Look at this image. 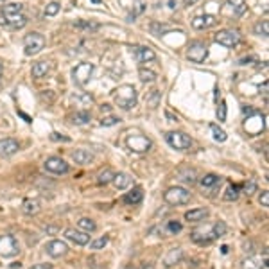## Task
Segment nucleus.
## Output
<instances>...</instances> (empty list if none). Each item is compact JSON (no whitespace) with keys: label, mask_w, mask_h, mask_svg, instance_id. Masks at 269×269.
Listing matches in <instances>:
<instances>
[{"label":"nucleus","mask_w":269,"mask_h":269,"mask_svg":"<svg viewBox=\"0 0 269 269\" xmlns=\"http://www.w3.org/2000/svg\"><path fill=\"white\" fill-rule=\"evenodd\" d=\"M101 110H102V112H110V104H102Z\"/></svg>","instance_id":"obj_52"},{"label":"nucleus","mask_w":269,"mask_h":269,"mask_svg":"<svg viewBox=\"0 0 269 269\" xmlns=\"http://www.w3.org/2000/svg\"><path fill=\"white\" fill-rule=\"evenodd\" d=\"M242 190H244V194H246V196H253V194L257 192V183H255L253 179H249V181L244 185Z\"/></svg>","instance_id":"obj_40"},{"label":"nucleus","mask_w":269,"mask_h":269,"mask_svg":"<svg viewBox=\"0 0 269 269\" xmlns=\"http://www.w3.org/2000/svg\"><path fill=\"white\" fill-rule=\"evenodd\" d=\"M108 244V237H101V239H95L93 242H90L91 249H102Z\"/></svg>","instance_id":"obj_42"},{"label":"nucleus","mask_w":269,"mask_h":269,"mask_svg":"<svg viewBox=\"0 0 269 269\" xmlns=\"http://www.w3.org/2000/svg\"><path fill=\"white\" fill-rule=\"evenodd\" d=\"M185 2V5H194V4H198V0H183Z\"/></svg>","instance_id":"obj_51"},{"label":"nucleus","mask_w":269,"mask_h":269,"mask_svg":"<svg viewBox=\"0 0 269 269\" xmlns=\"http://www.w3.org/2000/svg\"><path fill=\"white\" fill-rule=\"evenodd\" d=\"M135 56H137V60L140 61V63H149V61L156 60L154 51L149 49V47H137V49H135Z\"/></svg>","instance_id":"obj_21"},{"label":"nucleus","mask_w":269,"mask_h":269,"mask_svg":"<svg viewBox=\"0 0 269 269\" xmlns=\"http://www.w3.org/2000/svg\"><path fill=\"white\" fill-rule=\"evenodd\" d=\"M217 119H219V122L226 120V102L224 101H221V104H219V108H217Z\"/></svg>","instance_id":"obj_44"},{"label":"nucleus","mask_w":269,"mask_h":269,"mask_svg":"<svg viewBox=\"0 0 269 269\" xmlns=\"http://www.w3.org/2000/svg\"><path fill=\"white\" fill-rule=\"evenodd\" d=\"M213 40H215V43L226 47V49H234L240 43V34L234 29H223L215 32Z\"/></svg>","instance_id":"obj_6"},{"label":"nucleus","mask_w":269,"mask_h":269,"mask_svg":"<svg viewBox=\"0 0 269 269\" xmlns=\"http://www.w3.org/2000/svg\"><path fill=\"white\" fill-rule=\"evenodd\" d=\"M43 167H45V171H49V173H52V174H66L68 171H70L68 163L60 156L47 158L45 163H43Z\"/></svg>","instance_id":"obj_12"},{"label":"nucleus","mask_w":269,"mask_h":269,"mask_svg":"<svg viewBox=\"0 0 269 269\" xmlns=\"http://www.w3.org/2000/svg\"><path fill=\"white\" fill-rule=\"evenodd\" d=\"M0 2H5V0H0Z\"/></svg>","instance_id":"obj_55"},{"label":"nucleus","mask_w":269,"mask_h":269,"mask_svg":"<svg viewBox=\"0 0 269 269\" xmlns=\"http://www.w3.org/2000/svg\"><path fill=\"white\" fill-rule=\"evenodd\" d=\"M45 251L51 255L52 259H60V257L66 255V251H68V246H66L63 240H51V242H47Z\"/></svg>","instance_id":"obj_16"},{"label":"nucleus","mask_w":269,"mask_h":269,"mask_svg":"<svg viewBox=\"0 0 269 269\" xmlns=\"http://www.w3.org/2000/svg\"><path fill=\"white\" fill-rule=\"evenodd\" d=\"M72 160L79 165H88V163L93 162V154L88 149H77V151L72 152Z\"/></svg>","instance_id":"obj_20"},{"label":"nucleus","mask_w":269,"mask_h":269,"mask_svg":"<svg viewBox=\"0 0 269 269\" xmlns=\"http://www.w3.org/2000/svg\"><path fill=\"white\" fill-rule=\"evenodd\" d=\"M266 117H262L259 112L253 113V115H249L248 119H246V122H244V129L249 133V135H259V133H262L266 129Z\"/></svg>","instance_id":"obj_10"},{"label":"nucleus","mask_w":269,"mask_h":269,"mask_svg":"<svg viewBox=\"0 0 269 269\" xmlns=\"http://www.w3.org/2000/svg\"><path fill=\"white\" fill-rule=\"evenodd\" d=\"M210 129H212L213 138H215L217 142H226V138H228V135H226V131H224V129H221V127L215 126V124H210Z\"/></svg>","instance_id":"obj_35"},{"label":"nucleus","mask_w":269,"mask_h":269,"mask_svg":"<svg viewBox=\"0 0 269 269\" xmlns=\"http://www.w3.org/2000/svg\"><path fill=\"white\" fill-rule=\"evenodd\" d=\"M144 199V190L142 187H135L133 190H129V192L124 194V198H122V201L126 205H138L140 201Z\"/></svg>","instance_id":"obj_19"},{"label":"nucleus","mask_w":269,"mask_h":269,"mask_svg":"<svg viewBox=\"0 0 269 269\" xmlns=\"http://www.w3.org/2000/svg\"><path fill=\"white\" fill-rule=\"evenodd\" d=\"M165 140L176 151H187V149L192 148V138L183 131H169L165 135Z\"/></svg>","instance_id":"obj_3"},{"label":"nucleus","mask_w":269,"mask_h":269,"mask_svg":"<svg viewBox=\"0 0 269 269\" xmlns=\"http://www.w3.org/2000/svg\"><path fill=\"white\" fill-rule=\"evenodd\" d=\"M113 99H115V104H117L120 110H131V108L137 106L138 101V93L137 88L133 85H122L117 90L113 91Z\"/></svg>","instance_id":"obj_1"},{"label":"nucleus","mask_w":269,"mask_h":269,"mask_svg":"<svg viewBox=\"0 0 269 269\" xmlns=\"http://www.w3.org/2000/svg\"><path fill=\"white\" fill-rule=\"evenodd\" d=\"M45 232H47V234H58V228H56V226H47Z\"/></svg>","instance_id":"obj_50"},{"label":"nucleus","mask_w":269,"mask_h":269,"mask_svg":"<svg viewBox=\"0 0 269 269\" xmlns=\"http://www.w3.org/2000/svg\"><path fill=\"white\" fill-rule=\"evenodd\" d=\"M239 190H240L239 185H230L228 190L224 192V199L226 201H235V199L239 198Z\"/></svg>","instance_id":"obj_36"},{"label":"nucleus","mask_w":269,"mask_h":269,"mask_svg":"<svg viewBox=\"0 0 269 269\" xmlns=\"http://www.w3.org/2000/svg\"><path fill=\"white\" fill-rule=\"evenodd\" d=\"M22 212L27 213V215H34V213L40 212V201L38 199H26L22 203Z\"/></svg>","instance_id":"obj_26"},{"label":"nucleus","mask_w":269,"mask_h":269,"mask_svg":"<svg viewBox=\"0 0 269 269\" xmlns=\"http://www.w3.org/2000/svg\"><path fill=\"white\" fill-rule=\"evenodd\" d=\"M248 5H246V0H228L223 7V13L226 16H234V18H239L246 13Z\"/></svg>","instance_id":"obj_13"},{"label":"nucleus","mask_w":269,"mask_h":269,"mask_svg":"<svg viewBox=\"0 0 269 269\" xmlns=\"http://www.w3.org/2000/svg\"><path fill=\"white\" fill-rule=\"evenodd\" d=\"M5 18V24L11 26L13 29H22V27L27 26V16L26 15H13V16H4Z\"/></svg>","instance_id":"obj_24"},{"label":"nucleus","mask_w":269,"mask_h":269,"mask_svg":"<svg viewBox=\"0 0 269 269\" xmlns=\"http://www.w3.org/2000/svg\"><path fill=\"white\" fill-rule=\"evenodd\" d=\"M76 27H81V29H88V30H97L99 29V26L97 24H93V22H76Z\"/></svg>","instance_id":"obj_41"},{"label":"nucleus","mask_w":269,"mask_h":269,"mask_svg":"<svg viewBox=\"0 0 269 269\" xmlns=\"http://www.w3.org/2000/svg\"><path fill=\"white\" fill-rule=\"evenodd\" d=\"M72 99H74V101H83L85 104H91V102H93V97L88 95V93H79V95H74Z\"/></svg>","instance_id":"obj_45"},{"label":"nucleus","mask_w":269,"mask_h":269,"mask_svg":"<svg viewBox=\"0 0 269 269\" xmlns=\"http://www.w3.org/2000/svg\"><path fill=\"white\" fill-rule=\"evenodd\" d=\"M183 259V251L181 248H173L171 251H169V255L165 257V266H174L178 264L179 260Z\"/></svg>","instance_id":"obj_27"},{"label":"nucleus","mask_w":269,"mask_h":269,"mask_svg":"<svg viewBox=\"0 0 269 269\" xmlns=\"http://www.w3.org/2000/svg\"><path fill=\"white\" fill-rule=\"evenodd\" d=\"M209 217V210L207 209H196V210H188L185 212V219L190 221V223H201Z\"/></svg>","instance_id":"obj_22"},{"label":"nucleus","mask_w":269,"mask_h":269,"mask_svg":"<svg viewBox=\"0 0 269 269\" xmlns=\"http://www.w3.org/2000/svg\"><path fill=\"white\" fill-rule=\"evenodd\" d=\"M209 56V47L203 41H192L187 49V58L192 63H203Z\"/></svg>","instance_id":"obj_8"},{"label":"nucleus","mask_w":269,"mask_h":269,"mask_svg":"<svg viewBox=\"0 0 269 269\" xmlns=\"http://www.w3.org/2000/svg\"><path fill=\"white\" fill-rule=\"evenodd\" d=\"M259 201H260V205H262V207H269V192H268V190H264V192L260 194Z\"/></svg>","instance_id":"obj_46"},{"label":"nucleus","mask_w":269,"mask_h":269,"mask_svg":"<svg viewBox=\"0 0 269 269\" xmlns=\"http://www.w3.org/2000/svg\"><path fill=\"white\" fill-rule=\"evenodd\" d=\"M112 181H113V185H115V188H119V190H124V188H127L131 185V178H129V174H126V173L115 174Z\"/></svg>","instance_id":"obj_25"},{"label":"nucleus","mask_w":269,"mask_h":269,"mask_svg":"<svg viewBox=\"0 0 269 269\" xmlns=\"http://www.w3.org/2000/svg\"><path fill=\"white\" fill-rule=\"evenodd\" d=\"M49 72H51V63L49 61H38V63L32 65V77H36V79L45 77Z\"/></svg>","instance_id":"obj_23"},{"label":"nucleus","mask_w":269,"mask_h":269,"mask_svg":"<svg viewBox=\"0 0 269 269\" xmlns=\"http://www.w3.org/2000/svg\"><path fill=\"white\" fill-rule=\"evenodd\" d=\"M226 234V224L223 221H217L215 224H212L209 230H196L192 232V240H196L198 244H209L212 240L219 239V237H223Z\"/></svg>","instance_id":"obj_2"},{"label":"nucleus","mask_w":269,"mask_h":269,"mask_svg":"<svg viewBox=\"0 0 269 269\" xmlns=\"http://www.w3.org/2000/svg\"><path fill=\"white\" fill-rule=\"evenodd\" d=\"M163 199H165V203L173 205V207L187 205L190 201V192L183 187H171L167 192L163 194Z\"/></svg>","instance_id":"obj_4"},{"label":"nucleus","mask_w":269,"mask_h":269,"mask_svg":"<svg viewBox=\"0 0 269 269\" xmlns=\"http://www.w3.org/2000/svg\"><path fill=\"white\" fill-rule=\"evenodd\" d=\"M242 113L249 117V115H253V113H257V110H253L251 106H242Z\"/></svg>","instance_id":"obj_48"},{"label":"nucleus","mask_w":269,"mask_h":269,"mask_svg":"<svg viewBox=\"0 0 269 269\" xmlns=\"http://www.w3.org/2000/svg\"><path fill=\"white\" fill-rule=\"evenodd\" d=\"M24 47H26L27 56H36L38 52L43 51L45 38H43V34H40V32H29V34L24 38Z\"/></svg>","instance_id":"obj_5"},{"label":"nucleus","mask_w":269,"mask_h":269,"mask_svg":"<svg viewBox=\"0 0 269 269\" xmlns=\"http://www.w3.org/2000/svg\"><path fill=\"white\" fill-rule=\"evenodd\" d=\"M179 179L185 183H190V185H194V183L198 181V176H196V171L194 169H181L178 173Z\"/></svg>","instance_id":"obj_30"},{"label":"nucleus","mask_w":269,"mask_h":269,"mask_svg":"<svg viewBox=\"0 0 269 269\" xmlns=\"http://www.w3.org/2000/svg\"><path fill=\"white\" fill-rule=\"evenodd\" d=\"M20 251V246L13 235L0 237V257H15Z\"/></svg>","instance_id":"obj_11"},{"label":"nucleus","mask_w":269,"mask_h":269,"mask_svg":"<svg viewBox=\"0 0 269 269\" xmlns=\"http://www.w3.org/2000/svg\"><path fill=\"white\" fill-rule=\"evenodd\" d=\"M120 122V119L119 117H113V115H110V117H104L101 120V126L108 127V126H115V124H119Z\"/></svg>","instance_id":"obj_43"},{"label":"nucleus","mask_w":269,"mask_h":269,"mask_svg":"<svg viewBox=\"0 0 269 269\" xmlns=\"http://www.w3.org/2000/svg\"><path fill=\"white\" fill-rule=\"evenodd\" d=\"M93 74V63H79L72 70V79L77 87H85Z\"/></svg>","instance_id":"obj_7"},{"label":"nucleus","mask_w":269,"mask_h":269,"mask_svg":"<svg viewBox=\"0 0 269 269\" xmlns=\"http://www.w3.org/2000/svg\"><path fill=\"white\" fill-rule=\"evenodd\" d=\"M255 34H259V36H268L269 34V24H268V20L259 22V24L255 26Z\"/></svg>","instance_id":"obj_37"},{"label":"nucleus","mask_w":269,"mask_h":269,"mask_svg":"<svg viewBox=\"0 0 269 269\" xmlns=\"http://www.w3.org/2000/svg\"><path fill=\"white\" fill-rule=\"evenodd\" d=\"M199 183H201V187L203 188H210V187L219 185V183H221V178H219L217 174H205V176H201Z\"/></svg>","instance_id":"obj_28"},{"label":"nucleus","mask_w":269,"mask_h":269,"mask_svg":"<svg viewBox=\"0 0 269 269\" xmlns=\"http://www.w3.org/2000/svg\"><path fill=\"white\" fill-rule=\"evenodd\" d=\"M91 120V113L87 112V110H83V112H77L72 115V122L77 124V126H83V124H88Z\"/></svg>","instance_id":"obj_31"},{"label":"nucleus","mask_w":269,"mask_h":269,"mask_svg":"<svg viewBox=\"0 0 269 269\" xmlns=\"http://www.w3.org/2000/svg\"><path fill=\"white\" fill-rule=\"evenodd\" d=\"M24 11V4H18V2H11V4H5L2 13L4 16H13V15H20Z\"/></svg>","instance_id":"obj_29"},{"label":"nucleus","mask_w":269,"mask_h":269,"mask_svg":"<svg viewBox=\"0 0 269 269\" xmlns=\"http://www.w3.org/2000/svg\"><path fill=\"white\" fill-rule=\"evenodd\" d=\"M165 228H167L169 234L176 235V234H179V232H181L183 226H181V223H178V221H169L167 226H165Z\"/></svg>","instance_id":"obj_38"},{"label":"nucleus","mask_w":269,"mask_h":269,"mask_svg":"<svg viewBox=\"0 0 269 269\" xmlns=\"http://www.w3.org/2000/svg\"><path fill=\"white\" fill-rule=\"evenodd\" d=\"M122 269H135V268H133V266H124Z\"/></svg>","instance_id":"obj_54"},{"label":"nucleus","mask_w":269,"mask_h":269,"mask_svg":"<svg viewBox=\"0 0 269 269\" xmlns=\"http://www.w3.org/2000/svg\"><path fill=\"white\" fill-rule=\"evenodd\" d=\"M51 138H52V140H61V142H70V138L63 137V135H60V133H52Z\"/></svg>","instance_id":"obj_47"},{"label":"nucleus","mask_w":269,"mask_h":269,"mask_svg":"<svg viewBox=\"0 0 269 269\" xmlns=\"http://www.w3.org/2000/svg\"><path fill=\"white\" fill-rule=\"evenodd\" d=\"M126 146L133 152H140L142 154V152H148L152 148V142L148 137H144V135H129L126 138Z\"/></svg>","instance_id":"obj_9"},{"label":"nucleus","mask_w":269,"mask_h":269,"mask_svg":"<svg viewBox=\"0 0 269 269\" xmlns=\"http://www.w3.org/2000/svg\"><path fill=\"white\" fill-rule=\"evenodd\" d=\"M244 269H266L268 268V253L262 257H248L246 260H242Z\"/></svg>","instance_id":"obj_18"},{"label":"nucleus","mask_w":269,"mask_h":269,"mask_svg":"<svg viewBox=\"0 0 269 269\" xmlns=\"http://www.w3.org/2000/svg\"><path fill=\"white\" fill-rule=\"evenodd\" d=\"M30 269H52V264H34L30 266Z\"/></svg>","instance_id":"obj_49"},{"label":"nucleus","mask_w":269,"mask_h":269,"mask_svg":"<svg viewBox=\"0 0 269 269\" xmlns=\"http://www.w3.org/2000/svg\"><path fill=\"white\" fill-rule=\"evenodd\" d=\"M61 5L58 4V2H51V4L45 7V16H56L58 13H60Z\"/></svg>","instance_id":"obj_39"},{"label":"nucleus","mask_w":269,"mask_h":269,"mask_svg":"<svg viewBox=\"0 0 269 269\" xmlns=\"http://www.w3.org/2000/svg\"><path fill=\"white\" fill-rule=\"evenodd\" d=\"M2 70H4V66H2V61H0V76H2Z\"/></svg>","instance_id":"obj_53"},{"label":"nucleus","mask_w":269,"mask_h":269,"mask_svg":"<svg viewBox=\"0 0 269 269\" xmlns=\"http://www.w3.org/2000/svg\"><path fill=\"white\" fill-rule=\"evenodd\" d=\"M77 226L81 228V232H87V234H91V232H95L97 230V224L93 219H88V217H83L77 221Z\"/></svg>","instance_id":"obj_32"},{"label":"nucleus","mask_w":269,"mask_h":269,"mask_svg":"<svg viewBox=\"0 0 269 269\" xmlns=\"http://www.w3.org/2000/svg\"><path fill=\"white\" fill-rule=\"evenodd\" d=\"M217 16L213 15H199V16H194L192 18V27L198 30H203V29H210V27L217 26Z\"/></svg>","instance_id":"obj_15"},{"label":"nucleus","mask_w":269,"mask_h":269,"mask_svg":"<svg viewBox=\"0 0 269 269\" xmlns=\"http://www.w3.org/2000/svg\"><path fill=\"white\" fill-rule=\"evenodd\" d=\"M138 77H140V81L142 83H154L156 81V72L154 70H149V68H140V70H138Z\"/></svg>","instance_id":"obj_34"},{"label":"nucleus","mask_w":269,"mask_h":269,"mask_svg":"<svg viewBox=\"0 0 269 269\" xmlns=\"http://www.w3.org/2000/svg\"><path fill=\"white\" fill-rule=\"evenodd\" d=\"M65 239L77 244V246H87V244L90 242V235H88L87 232H81V230L68 228V230H65Z\"/></svg>","instance_id":"obj_14"},{"label":"nucleus","mask_w":269,"mask_h":269,"mask_svg":"<svg viewBox=\"0 0 269 269\" xmlns=\"http://www.w3.org/2000/svg\"><path fill=\"white\" fill-rule=\"evenodd\" d=\"M20 144L16 142L15 138H2L0 140V156H13L15 152H18Z\"/></svg>","instance_id":"obj_17"},{"label":"nucleus","mask_w":269,"mask_h":269,"mask_svg":"<svg viewBox=\"0 0 269 269\" xmlns=\"http://www.w3.org/2000/svg\"><path fill=\"white\" fill-rule=\"evenodd\" d=\"M113 176H115V173H113L110 167L102 169L101 173L97 174V183H99V185H108V183L113 179Z\"/></svg>","instance_id":"obj_33"}]
</instances>
